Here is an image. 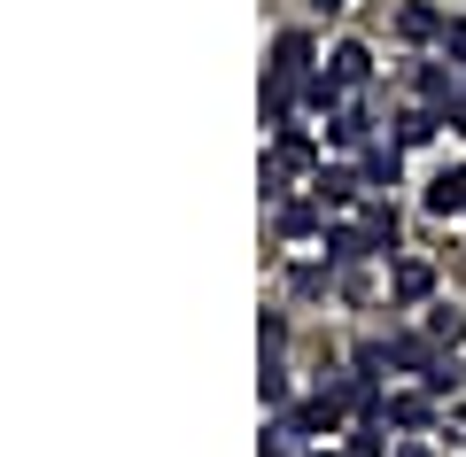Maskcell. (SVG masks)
Instances as JSON below:
<instances>
[{
    "label": "cell",
    "mask_w": 466,
    "mask_h": 457,
    "mask_svg": "<svg viewBox=\"0 0 466 457\" xmlns=\"http://www.w3.org/2000/svg\"><path fill=\"white\" fill-rule=\"evenodd\" d=\"M272 55H280V63H272V78H280V94H272V116H280V109H288V85L311 70V39H303V32H280V47H272Z\"/></svg>",
    "instance_id": "cell-1"
},
{
    "label": "cell",
    "mask_w": 466,
    "mask_h": 457,
    "mask_svg": "<svg viewBox=\"0 0 466 457\" xmlns=\"http://www.w3.org/2000/svg\"><path fill=\"white\" fill-rule=\"evenodd\" d=\"M327 78H334V85H366V78H373V55L350 39V47H334V55H327Z\"/></svg>",
    "instance_id": "cell-2"
},
{
    "label": "cell",
    "mask_w": 466,
    "mask_h": 457,
    "mask_svg": "<svg viewBox=\"0 0 466 457\" xmlns=\"http://www.w3.org/2000/svg\"><path fill=\"white\" fill-rule=\"evenodd\" d=\"M296 426H303V434H334V426H342V395H319V403H303Z\"/></svg>",
    "instance_id": "cell-3"
},
{
    "label": "cell",
    "mask_w": 466,
    "mask_h": 457,
    "mask_svg": "<svg viewBox=\"0 0 466 457\" xmlns=\"http://www.w3.org/2000/svg\"><path fill=\"white\" fill-rule=\"evenodd\" d=\"M389 287H397V303H428V294H435V272H428V263H397Z\"/></svg>",
    "instance_id": "cell-4"
},
{
    "label": "cell",
    "mask_w": 466,
    "mask_h": 457,
    "mask_svg": "<svg viewBox=\"0 0 466 457\" xmlns=\"http://www.w3.org/2000/svg\"><path fill=\"white\" fill-rule=\"evenodd\" d=\"M366 248H373V241H366V225H334V233H327V263H358Z\"/></svg>",
    "instance_id": "cell-5"
},
{
    "label": "cell",
    "mask_w": 466,
    "mask_h": 457,
    "mask_svg": "<svg viewBox=\"0 0 466 457\" xmlns=\"http://www.w3.org/2000/svg\"><path fill=\"white\" fill-rule=\"evenodd\" d=\"M428 210H435V217H451V210H466V171H443V179L428 186Z\"/></svg>",
    "instance_id": "cell-6"
},
{
    "label": "cell",
    "mask_w": 466,
    "mask_h": 457,
    "mask_svg": "<svg viewBox=\"0 0 466 457\" xmlns=\"http://www.w3.org/2000/svg\"><path fill=\"white\" fill-rule=\"evenodd\" d=\"M397 32H404V39H435V32H443V16H435L428 0H412V8L397 16Z\"/></svg>",
    "instance_id": "cell-7"
},
{
    "label": "cell",
    "mask_w": 466,
    "mask_h": 457,
    "mask_svg": "<svg viewBox=\"0 0 466 457\" xmlns=\"http://www.w3.org/2000/svg\"><path fill=\"white\" fill-rule=\"evenodd\" d=\"M327 140H334V147H366V116H358V109H334Z\"/></svg>",
    "instance_id": "cell-8"
},
{
    "label": "cell",
    "mask_w": 466,
    "mask_h": 457,
    "mask_svg": "<svg viewBox=\"0 0 466 457\" xmlns=\"http://www.w3.org/2000/svg\"><path fill=\"white\" fill-rule=\"evenodd\" d=\"M389 419H397V426H428V395H389Z\"/></svg>",
    "instance_id": "cell-9"
},
{
    "label": "cell",
    "mask_w": 466,
    "mask_h": 457,
    "mask_svg": "<svg viewBox=\"0 0 466 457\" xmlns=\"http://www.w3.org/2000/svg\"><path fill=\"white\" fill-rule=\"evenodd\" d=\"M366 179L373 186H397V147H366Z\"/></svg>",
    "instance_id": "cell-10"
},
{
    "label": "cell",
    "mask_w": 466,
    "mask_h": 457,
    "mask_svg": "<svg viewBox=\"0 0 466 457\" xmlns=\"http://www.w3.org/2000/svg\"><path fill=\"white\" fill-rule=\"evenodd\" d=\"M358 194V171H319V202H350Z\"/></svg>",
    "instance_id": "cell-11"
},
{
    "label": "cell",
    "mask_w": 466,
    "mask_h": 457,
    "mask_svg": "<svg viewBox=\"0 0 466 457\" xmlns=\"http://www.w3.org/2000/svg\"><path fill=\"white\" fill-rule=\"evenodd\" d=\"M358 225H366V241H373V248H389V241H397V210H366Z\"/></svg>",
    "instance_id": "cell-12"
},
{
    "label": "cell",
    "mask_w": 466,
    "mask_h": 457,
    "mask_svg": "<svg viewBox=\"0 0 466 457\" xmlns=\"http://www.w3.org/2000/svg\"><path fill=\"white\" fill-rule=\"evenodd\" d=\"M428 132H435V116H428V109H412V116H404V124H397V140H404V147H420V140H428Z\"/></svg>",
    "instance_id": "cell-13"
},
{
    "label": "cell",
    "mask_w": 466,
    "mask_h": 457,
    "mask_svg": "<svg viewBox=\"0 0 466 457\" xmlns=\"http://www.w3.org/2000/svg\"><path fill=\"white\" fill-rule=\"evenodd\" d=\"M420 94H428V101H451V70H420Z\"/></svg>",
    "instance_id": "cell-14"
},
{
    "label": "cell",
    "mask_w": 466,
    "mask_h": 457,
    "mask_svg": "<svg viewBox=\"0 0 466 457\" xmlns=\"http://www.w3.org/2000/svg\"><path fill=\"white\" fill-rule=\"evenodd\" d=\"M443 47L459 55V63H466V24H451V32H443Z\"/></svg>",
    "instance_id": "cell-15"
},
{
    "label": "cell",
    "mask_w": 466,
    "mask_h": 457,
    "mask_svg": "<svg viewBox=\"0 0 466 457\" xmlns=\"http://www.w3.org/2000/svg\"><path fill=\"white\" fill-rule=\"evenodd\" d=\"M389 457H435V450H428V442H397V450H389Z\"/></svg>",
    "instance_id": "cell-16"
},
{
    "label": "cell",
    "mask_w": 466,
    "mask_h": 457,
    "mask_svg": "<svg viewBox=\"0 0 466 457\" xmlns=\"http://www.w3.org/2000/svg\"><path fill=\"white\" fill-rule=\"evenodd\" d=\"M311 8H350V0H311Z\"/></svg>",
    "instance_id": "cell-17"
},
{
    "label": "cell",
    "mask_w": 466,
    "mask_h": 457,
    "mask_svg": "<svg viewBox=\"0 0 466 457\" xmlns=\"http://www.w3.org/2000/svg\"><path fill=\"white\" fill-rule=\"evenodd\" d=\"M319 457H334V450H319Z\"/></svg>",
    "instance_id": "cell-18"
}]
</instances>
